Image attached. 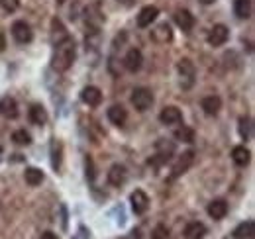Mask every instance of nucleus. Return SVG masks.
Segmentation results:
<instances>
[{
    "instance_id": "obj_1",
    "label": "nucleus",
    "mask_w": 255,
    "mask_h": 239,
    "mask_svg": "<svg viewBox=\"0 0 255 239\" xmlns=\"http://www.w3.org/2000/svg\"><path fill=\"white\" fill-rule=\"evenodd\" d=\"M75 53H77V49H75V41L67 35V37H63L61 41L55 43L53 57H51V67H53L55 71H59V73L69 71L71 65H73V61H75Z\"/></svg>"
},
{
    "instance_id": "obj_2",
    "label": "nucleus",
    "mask_w": 255,
    "mask_h": 239,
    "mask_svg": "<svg viewBox=\"0 0 255 239\" xmlns=\"http://www.w3.org/2000/svg\"><path fill=\"white\" fill-rule=\"evenodd\" d=\"M131 104L137 112H147L153 104V92L145 87H139L131 92Z\"/></svg>"
},
{
    "instance_id": "obj_3",
    "label": "nucleus",
    "mask_w": 255,
    "mask_h": 239,
    "mask_svg": "<svg viewBox=\"0 0 255 239\" xmlns=\"http://www.w3.org/2000/svg\"><path fill=\"white\" fill-rule=\"evenodd\" d=\"M177 71L181 77V87L183 89H191L194 85V77H196V69L191 59H181L177 63Z\"/></svg>"
},
{
    "instance_id": "obj_4",
    "label": "nucleus",
    "mask_w": 255,
    "mask_h": 239,
    "mask_svg": "<svg viewBox=\"0 0 255 239\" xmlns=\"http://www.w3.org/2000/svg\"><path fill=\"white\" fill-rule=\"evenodd\" d=\"M192 161H194V151H185L179 159H177V163L173 165V171H171V180L179 179L181 175H185L189 169H191Z\"/></svg>"
},
{
    "instance_id": "obj_5",
    "label": "nucleus",
    "mask_w": 255,
    "mask_h": 239,
    "mask_svg": "<svg viewBox=\"0 0 255 239\" xmlns=\"http://www.w3.org/2000/svg\"><path fill=\"white\" fill-rule=\"evenodd\" d=\"M129 204H131V210L137 216H141V214H145L147 208H149V198H147V194L143 190H133L129 194Z\"/></svg>"
},
{
    "instance_id": "obj_6",
    "label": "nucleus",
    "mask_w": 255,
    "mask_h": 239,
    "mask_svg": "<svg viewBox=\"0 0 255 239\" xmlns=\"http://www.w3.org/2000/svg\"><path fill=\"white\" fill-rule=\"evenodd\" d=\"M12 35H14V39H16L18 43H30L33 39L32 28H30L26 22H22V20H18V22L12 24Z\"/></svg>"
},
{
    "instance_id": "obj_7",
    "label": "nucleus",
    "mask_w": 255,
    "mask_h": 239,
    "mask_svg": "<svg viewBox=\"0 0 255 239\" xmlns=\"http://www.w3.org/2000/svg\"><path fill=\"white\" fill-rule=\"evenodd\" d=\"M228 37H230V30L224 26V24H216L212 30L208 31V43L212 45V47H220L224 45L226 41H228Z\"/></svg>"
},
{
    "instance_id": "obj_8",
    "label": "nucleus",
    "mask_w": 255,
    "mask_h": 239,
    "mask_svg": "<svg viewBox=\"0 0 255 239\" xmlns=\"http://www.w3.org/2000/svg\"><path fill=\"white\" fill-rule=\"evenodd\" d=\"M155 149H157V159H153L151 163L153 165H161V163H165V161H169V157L175 153V143L173 141H167V139H159L157 143H155Z\"/></svg>"
},
{
    "instance_id": "obj_9",
    "label": "nucleus",
    "mask_w": 255,
    "mask_h": 239,
    "mask_svg": "<svg viewBox=\"0 0 255 239\" xmlns=\"http://www.w3.org/2000/svg\"><path fill=\"white\" fill-rule=\"evenodd\" d=\"M157 16H159V8L157 6H145L137 14V26L139 28H149L157 20Z\"/></svg>"
},
{
    "instance_id": "obj_10",
    "label": "nucleus",
    "mask_w": 255,
    "mask_h": 239,
    "mask_svg": "<svg viewBox=\"0 0 255 239\" xmlns=\"http://www.w3.org/2000/svg\"><path fill=\"white\" fill-rule=\"evenodd\" d=\"M141 65H143V55H141V51L139 49H129L126 53V57H124V67H126L129 73H137L139 69H141Z\"/></svg>"
},
{
    "instance_id": "obj_11",
    "label": "nucleus",
    "mask_w": 255,
    "mask_h": 239,
    "mask_svg": "<svg viewBox=\"0 0 255 239\" xmlns=\"http://www.w3.org/2000/svg\"><path fill=\"white\" fill-rule=\"evenodd\" d=\"M159 120L161 123H165V125H175V123H181L183 121V114H181V110L177 106H165L161 110Z\"/></svg>"
},
{
    "instance_id": "obj_12",
    "label": "nucleus",
    "mask_w": 255,
    "mask_h": 239,
    "mask_svg": "<svg viewBox=\"0 0 255 239\" xmlns=\"http://www.w3.org/2000/svg\"><path fill=\"white\" fill-rule=\"evenodd\" d=\"M200 106H202V110H204L206 116H216V114L222 110V100H220V96L210 94V96H204V98H202Z\"/></svg>"
},
{
    "instance_id": "obj_13",
    "label": "nucleus",
    "mask_w": 255,
    "mask_h": 239,
    "mask_svg": "<svg viewBox=\"0 0 255 239\" xmlns=\"http://www.w3.org/2000/svg\"><path fill=\"white\" fill-rule=\"evenodd\" d=\"M0 114L8 120H16L18 118V102L12 98V96H4L0 98Z\"/></svg>"
},
{
    "instance_id": "obj_14",
    "label": "nucleus",
    "mask_w": 255,
    "mask_h": 239,
    "mask_svg": "<svg viewBox=\"0 0 255 239\" xmlns=\"http://www.w3.org/2000/svg\"><path fill=\"white\" fill-rule=\"evenodd\" d=\"M106 177H108V182H110L112 186H122L128 179L126 167H124V165H112Z\"/></svg>"
},
{
    "instance_id": "obj_15",
    "label": "nucleus",
    "mask_w": 255,
    "mask_h": 239,
    "mask_svg": "<svg viewBox=\"0 0 255 239\" xmlns=\"http://www.w3.org/2000/svg\"><path fill=\"white\" fill-rule=\"evenodd\" d=\"M173 18H175V24L183 31H191L194 28V16L189 10H177Z\"/></svg>"
},
{
    "instance_id": "obj_16",
    "label": "nucleus",
    "mask_w": 255,
    "mask_h": 239,
    "mask_svg": "<svg viewBox=\"0 0 255 239\" xmlns=\"http://www.w3.org/2000/svg\"><path fill=\"white\" fill-rule=\"evenodd\" d=\"M81 100L87 104V106H98L100 102H102V92L100 89H96V87H87V89H83L81 92Z\"/></svg>"
},
{
    "instance_id": "obj_17",
    "label": "nucleus",
    "mask_w": 255,
    "mask_h": 239,
    "mask_svg": "<svg viewBox=\"0 0 255 239\" xmlns=\"http://www.w3.org/2000/svg\"><path fill=\"white\" fill-rule=\"evenodd\" d=\"M234 239H254L255 236V224L254 220H246V222H242L236 230H234Z\"/></svg>"
},
{
    "instance_id": "obj_18",
    "label": "nucleus",
    "mask_w": 255,
    "mask_h": 239,
    "mask_svg": "<svg viewBox=\"0 0 255 239\" xmlns=\"http://www.w3.org/2000/svg\"><path fill=\"white\" fill-rule=\"evenodd\" d=\"M106 116H108V120L114 123V125H124L128 120V112L124 110V106H120V104H114V106H110L108 108V112H106Z\"/></svg>"
},
{
    "instance_id": "obj_19",
    "label": "nucleus",
    "mask_w": 255,
    "mask_h": 239,
    "mask_svg": "<svg viewBox=\"0 0 255 239\" xmlns=\"http://www.w3.org/2000/svg\"><path fill=\"white\" fill-rule=\"evenodd\" d=\"M250 159H252V153H250V149H248L246 145H236V147L232 149V161H234L238 167H246V165L250 163Z\"/></svg>"
},
{
    "instance_id": "obj_20",
    "label": "nucleus",
    "mask_w": 255,
    "mask_h": 239,
    "mask_svg": "<svg viewBox=\"0 0 255 239\" xmlns=\"http://www.w3.org/2000/svg\"><path fill=\"white\" fill-rule=\"evenodd\" d=\"M206 212H208L210 218L222 220V218H226V214H228V202H226V200H212V202L208 204Z\"/></svg>"
},
{
    "instance_id": "obj_21",
    "label": "nucleus",
    "mask_w": 255,
    "mask_h": 239,
    "mask_svg": "<svg viewBox=\"0 0 255 239\" xmlns=\"http://www.w3.org/2000/svg\"><path fill=\"white\" fill-rule=\"evenodd\" d=\"M238 131H240V137L244 141L252 139L254 137V120L250 118V116H242L240 121H238Z\"/></svg>"
},
{
    "instance_id": "obj_22",
    "label": "nucleus",
    "mask_w": 255,
    "mask_h": 239,
    "mask_svg": "<svg viewBox=\"0 0 255 239\" xmlns=\"http://www.w3.org/2000/svg\"><path fill=\"white\" fill-rule=\"evenodd\" d=\"M28 116L32 120V123L35 125H45L47 123V112L41 104H32L30 110H28Z\"/></svg>"
},
{
    "instance_id": "obj_23",
    "label": "nucleus",
    "mask_w": 255,
    "mask_h": 239,
    "mask_svg": "<svg viewBox=\"0 0 255 239\" xmlns=\"http://www.w3.org/2000/svg\"><path fill=\"white\" fill-rule=\"evenodd\" d=\"M252 0H234V14L240 18V20H248L252 16Z\"/></svg>"
},
{
    "instance_id": "obj_24",
    "label": "nucleus",
    "mask_w": 255,
    "mask_h": 239,
    "mask_svg": "<svg viewBox=\"0 0 255 239\" xmlns=\"http://www.w3.org/2000/svg\"><path fill=\"white\" fill-rule=\"evenodd\" d=\"M206 226L204 224H200V222H191V224H187V228H185V238L187 239H202L206 236Z\"/></svg>"
},
{
    "instance_id": "obj_25",
    "label": "nucleus",
    "mask_w": 255,
    "mask_h": 239,
    "mask_svg": "<svg viewBox=\"0 0 255 239\" xmlns=\"http://www.w3.org/2000/svg\"><path fill=\"white\" fill-rule=\"evenodd\" d=\"M151 37L157 41V43H167L173 39V31H171V26L169 24H159L155 30L151 31Z\"/></svg>"
},
{
    "instance_id": "obj_26",
    "label": "nucleus",
    "mask_w": 255,
    "mask_h": 239,
    "mask_svg": "<svg viewBox=\"0 0 255 239\" xmlns=\"http://www.w3.org/2000/svg\"><path fill=\"white\" fill-rule=\"evenodd\" d=\"M61 157H63V145L57 139H53L51 141V167L55 171L61 167Z\"/></svg>"
},
{
    "instance_id": "obj_27",
    "label": "nucleus",
    "mask_w": 255,
    "mask_h": 239,
    "mask_svg": "<svg viewBox=\"0 0 255 239\" xmlns=\"http://www.w3.org/2000/svg\"><path fill=\"white\" fill-rule=\"evenodd\" d=\"M24 177H26V182L30 186H37V184L43 182V173L39 169H35V167H28L26 173H24Z\"/></svg>"
},
{
    "instance_id": "obj_28",
    "label": "nucleus",
    "mask_w": 255,
    "mask_h": 239,
    "mask_svg": "<svg viewBox=\"0 0 255 239\" xmlns=\"http://www.w3.org/2000/svg\"><path fill=\"white\" fill-rule=\"evenodd\" d=\"M175 139L177 141H185V143H192L194 141V131L187 125H181L179 129H175Z\"/></svg>"
},
{
    "instance_id": "obj_29",
    "label": "nucleus",
    "mask_w": 255,
    "mask_h": 239,
    "mask_svg": "<svg viewBox=\"0 0 255 239\" xmlns=\"http://www.w3.org/2000/svg\"><path fill=\"white\" fill-rule=\"evenodd\" d=\"M12 141L18 143V145H30L32 143V135L26 131V129H16L12 133Z\"/></svg>"
},
{
    "instance_id": "obj_30",
    "label": "nucleus",
    "mask_w": 255,
    "mask_h": 239,
    "mask_svg": "<svg viewBox=\"0 0 255 239\" xmlns=\"http://www.w3.org/2000/svg\"><path fill=\"white\" fill-rule=\"evenodd\" d=\"M151 239H169V230L165 226H157L151 234Z\"/></svg>"
},
{
    "instance_id": "obj_31",
    "label": "nucleus",
    "mask_w": 255,
    "mask_h": 239,
    "mask_svg": "<svg viewBox=\"0 0 255 239\" xmlns=\"http://www.w3.org/2000/svg\"><path fill=\"white\" fill-rule=\"evenodd\" d=\"M0 6H2L6 12H16L18 6H20V2H18V0H0Z\"/></svg>"
},
{
    "instance_id": "obj_32",
    "label": "nucleus",
    "mask_w": 255,
    "mask_h": 239,
    "mask_svg": "<svg viewBox=\"0 0 255 239\" xmlns=\"http://www.w3.org/2000/svg\"><path fill=\"white\" fill-rule=\"evenodd\" d=\"M120 239H141V232H139V230H131L129 234L122 236Z\"/></svg>"
},
{
    "instance_id": "obj_33",
    "label": "nucleus",
    "mask_w": 255,
    "mask_h": 239,
    "mask_svg": "<svg viewBox=\"0 0 255 239\" xmlns=\"http://www.w3.org/2000/svg\"><path fill=\"white\" fill-rule=\"evenodd\" d=\"M87 179L95 180V173H93V161H91V159H87Z\"/></svg>"
},
{
    "instance_id": "obj_34",
    "label": "nucleus",
    "mask_w": 255,
    "mask_h": 239,
    "mask_svg": "<svg viewBox=\"0 0 255 239\" xmlns=\"http://www.w3.org/2000/svg\"><path fill=\"white\" fill-rule=\"evenodd\" d=\"M39 239H57V234H53V232H45V234H41V238Z\"/></svg>"
},
{
    "instance_id": "obj_35",
    "label": "nucleus",
    "mask_w": 255,
    "mask_h": 239,
    "mask_svg": "<svg viewBox=\"0 0 255 239\" xmlns=\"http://www.w3.org/2000/svg\"><path fill=\"white\" fill-rule=\"evenodd\" d=\"M6 49V37H4V33L0 31V53Z\"/></svg>"
},
{
    "instance_id": "obj_36",
    "label": "nucleus",
    "mask_w": 255,
    "mask_h": 239,
    "mask_svg": "<svg viewBox=\"0 0 255 239\" xmlns=\"http://www.w3.org/2000/svg\"><path fill=\"white\" fill-rule=\"evenodd\" d=\"M198 2H202V4H212V2H216V0H198Z\"/></svg>"
},
{
    "instance_id": "obj_37",
    "label": "nucleus",
    "mask_w": 255,
    "mask_h": 239,
    "mask_svg": "<svg viewBox=\"0 0 255 239\" xmlns=\"http://www.w3.org/2000/svg\"><path fill=\"white\" fill-rule=\"evenodd\" d=\"M118 2H122V4H131L133 0H118Z\"/></svg>"
},
{
    "instance_id": "obj_38",
    "label": "nucleus",
    "mask_w": 255,
    "mask_h": 239,
    "mask_svg": "<svg viewBox=\"0 0 255 239\" xmlns=\"http://www.w3.org/2000/svg\"><path fill=\"white\" fill-rule=\"evenodd\" d=\"M57 2H59V4H63V2H65V0H57Z\"/></svg>"
},
{
    "instance_id": "obj_39",
    "label": "nucleus",
    "mask_w": 255,
    "mask_h": 239,
    "mask_svg": "<svg viewBox=\"0 0 255 239\" xmlns=\"http://www.w3.org/2000/svg\"><path fill=\"white\" fill-rule=\"evenodd\" d=\"M0 155H2V145H0Z\"/></svg>"
}]
</instances>
